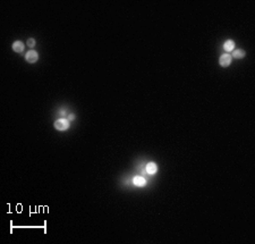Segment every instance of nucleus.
Segmentation results:
<instances>
[{
	"label": "nucleus",
	"mask_w": 255,
	"mask_h": 244,
	"mask_svg": "<svg viewBox=\"0 0 255 244\" xmlns=\"http://www.w3.org/2000/svg\"><path fill=\"white\" fill-rule=\"evenodd\" d=\"M68 127H69V120L66 118L58 119L55 123V128L58 131H66Z\"/></svg>",
	"instance_id": "1"
},
{
	"label": "nucleus",
	"mask_w": 255,
	"mask_h": 244,
	"mask_svg": "<svg viewBox=\"0 0 255 244\" xmlns=\"http://www.w3.org/2000/svg\"><path fill=\"white\" fill-rule=\"evenodd\" d=\"M230 63H231V56H230L229 53H225V55H222V56L220 57V65L222 67L229 66Z\"/></svg>",
	"instance_id": "2"
},
{
	"label": "nucleus",
	"mask_w": 255,
	"mask_h": 244,
	"mask_svg": "<svg viewBox=\"0 0 255 244\" xmlns=\"http://www.w3.org/2000/svg\"><path fill=\"white\" fill-rule=\"evenodd\" d=\"M25 58H26V61H27V63H35V61L39 59V55H37V52L31 50V51H29L26 53Z\"/></svg>",
	"instance_id": "3"
},
{
	"label": "nucleus",
	"mask_w": 255,
	"mask_h": 244,
	"mask_svg": "<svg viewBox=\"0 0 255 244\" xmlns=\"http://www.w3.org/2000/svg\"><path fill=\"white\" fill-rule=\"evenodd\" d=\"M133 182H134V184L136 185V186H139V187H143L146 184L145 178L142 177V176H135L134 179H133Z\"/></svg>",
	"instance_id": "4"
},
{
	"label": "nucleus",
	"mask_w": 255,
	"mask_h": 244,
	"mask_svg": "<svg viewBox=\"0 0 255 244\" xmlns=\"http://www.w3.org/2000/svg\"><path fill=\"white\" fill-rule=\"evenodd\" d=\"M157 170H158V166L154 163H150L146 165V171H147L149 174H151V175H152V174H155Z\"/></svg>",
	"instance_id": "5"
},
{
	"label": "nucleus",
	"mask_w": 255,
	"mask_h": 244,
	"mask_svg": "<svg viewBox=\"0 0 255 244\" xmlns=\"http://www.w3.org/2000/svg\"><path fill=\"white\" fill-rule=\"evenodd\" d=\"M13 50L15 52H22L24 50V45L22 41H15L13 45Z\"/></svg>",
	"instance_id": "6"
},
{
	"label": "nucleus",
	"mask_w": 255,
	"mask_h": 244,
	"mask_svg": "<svg viewBox=\"0 0 255 244\" xmlns=\"http://www.w3.org/2000/svg\"><path fill=\"white\" fill-rule=\"evenodd\" d=\"M233 48H235V43H233V41H231V40H228V41H226V42H225V45H223V49H225L227 52L233 51Z\"/></svg>",
	"instance_id": "7"
},
{
	"label": "nucleus",
	"mask_w": 255,
	"mask_h": 244,
	"mask_svg": "<svg viewBox=\"0 0 255 244\" xmlns=\"http://www.w3.org/2000/svg\"><path fill=\"white\" fill-rule=\"evenodd\" d=\"M233 56L235 58H237V59H241L244 56H245V52L244 50H241V49H237V50H233Z\"/></svg>",
	"instance_id": "8"
},
{
	"label": "nucleus",
	"mask_w": 255,
	"mask_h": 244,
	"mask_svg": "<svg viewBox=\"0 0 255 244\" xmlns=\"http://www.w3.org/2000/svg\"><path fill=\"white\" fill-rule=\"evenodd\" d=\"M27 45H29V47H34L35 45V40L34 39H29V41H27Z\"/></svg>",
	"instance_id": "9"
},
{
	"label": "nucleus",
	"mask_w": 255,
	"mask_h": 244,
	"mask_svg": "<svg viewBox=\"0 0 255 244\" xmlns=\"http://www.w3.org/2000/svg\"><path fill=\"white\" fill-rule=\"evenodd\" d=\"M75 118V116L74 115H69V117H68V120H72V119Z\"/></svg>",
	"instance_id": "10"
}]
</instances>
